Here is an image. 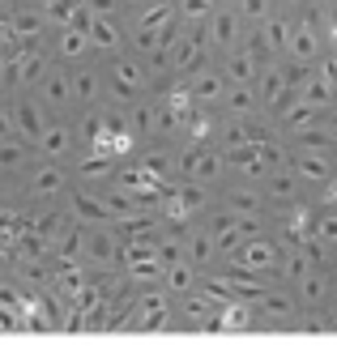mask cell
I'll return each instance as SVG.
<instances>
[{"label":"cell","mask_w":337,"mask_h":362,"mask_svg":"<svg viewBox=\"0 0 337 362\" xmlns=\"http://www.w3.org/2000/svg\"><path fill=\"white\" fill-rule=\"evenodd\" d=\"M81 260L94 264V269H111V264H120V239H115V230H111V226H94V230L86 235V252H81Z\"/></svg>","instance_id":"6da1fadb"},{"label":"cell","mask_w":337,"mask_h":362,"mask_svg":"<svg viewBox=\"0 0 337 362\" xmlns=\"http://www.w3.org/2000/svg\"><path fill=\"white\" fill-rule=\"evenodd\" d=\"M141 86H145L141 64H137V60H128V56H120V60L111 64V94H115L120 103H132V98L141 94Z\"/></svg>","instance_id":"7a4b0ae2"},{"label":"cell","mask_w":337,"mask_h":362,"mask_svg":"<svg viewBox=\"0 0 337 362\" xmlns=\"http://www.w3.org/2000/svg\"><path fill=\"white\" fill-rule=\"evenodd\" d=\"M69 188V175H64V166L56 162V158H47L35 175H30V197H39V201H47V197H60Z\"/></svg>","instance_id":"3957f363"},{"label":"cell","mask_w":337,"mask_h":362,"mask_svg":"<svg viewBox=\"0 0 337 362\" xmlns=\"http://www.w3.org/2000/svg\"><path fill=\"white\" fill-rule=\"evenodd\" d=\"M13 124H18V136H26L35 145L43 136V128H47V115H43V107L35 98H18L13 103Z\"/></svg>","instance_id":"277c9868"},{"label":"cell","mask_w":337,"mask_h":362,"mask_svg":"<svg viewBox=\"0 0 337 362\" xmlns=\"http://www.w3.org/2000/svg\"><path fill=\"white\" fill-rule=\"evenodd\" d=\"M111 230L120 243H154V218H145L141 209L124 214V218H111Z\"/></svg>","instance_id":"5b68a950"},{"label":"cell","mask_w":337,"mask_h":362,"mask_svg":"<svg viewBox=\"0 0 337 362\" xmlns=\"http://www.w3.org/2000/svg\"><path fill=\"white\" fill-rule=\"evenodd\" d=\"M73 222H81V226H111V214H107V205H103V197H94V192H73Z\"/></svg>","instance_id":"8992f818"},{"label":"cell","mask_w":337,"mask_h":362,"mask_svg":"<svg viewBox=\"0 0 337 362\" xmlns=\"http://www.w3.org/2000/svg\"><path fill=\"white\" fill-rule=\"evenodd\" d=\"M73 141H77V136H73V128H69V124H47V128H43V136L35 141V149H39L43 158H64V153L73 149Z\"/></svg>","instance_id":"52a82bcc"},{"label":"cell","mask_w":337,"mask_h":362,"mask_svg":"<svg viewBox=\"0 0 337 362\" xmlns=\"http://www.w3.org/2000/svg\"><path fill=\"white\" fill-rule=\"evenodd\" d=\"M39 98H43L47 107H69V103H73V81H69V73H52V69H47V77L39 81Z\"/></svg>","instance_id":"ba28073f"},{"label":"cell","mask_w":337,"mask_h":362,"mask_svg":"<svg viewBox=\"0 0 337 362\" xmlns=\"http://www.w3.org/2000/svg\"><path fill=\"white\" fill-rule=\"evenodd\" d=\"M86 35H90V47H94V52H120V43H124L115 18H94Z\"/></svg>","instance_id":"9c48e42d"},{"label":"cell","mask_w":337,"mask_h":362,"mask_svg":"<svg viewBox=\"0 0 337 362\" xmlns=\"http://www.w3.org/2000/svg\"><path fill=\"white\" fill-rule=\"evenodd\" d=\"M56 52H60L64 60H86L94 47H90V35H86V30L64 26V30H60V39H56Z\"/></svg>","instance_id":"30bf717a"},{"label":"cell","mask_w":337,"mask_h":362,"mask_svg":"<svg viewBox=\"0 0 337 362\" xmlns=\"http://www.w3.org/2000/svg\"><path fill=\"white\" fill-rule=\"evenodd\" d=\"M69 81H73V103H86L90 107L103 94V77L94 69H77V73H69Z\"/></svg>","instance_id":"8fae6325"},{"label":"cell","mask_w":337,"mask_h":362,"mask_svg":"<svg viewBox=\"0 0 337 362\" xmlns=\"http://www.w3.org/2000/svg\"><path fill=\"white\" fill-rule=\"evenodd\" d=\"M77 175H81V179H111V175H115V158L103 153V149H90V153L77 162Z\"/></svg>","instance_id":"7c38bea8"},{"label":"cell","mask_w":337,"mask_h":362,"mask_svg":"<svg viewBox=\"0 0 337 362\" xmlns=\"http://www.w3.org/2000/svg\"><path fill=\"white\" fill-rule=\"evenodd\" d=\"M26 158H30L26 136H5L0 141V170H18V166H26Z\"/></svg>","instance_id":"4fadbf2b"},{"label":"cell","mask_w":337,"mask_h":362,"mask_svg":"<svg viewBox=\"0 0 337 362\" xmlns=\"http://www.w3.org/2000/svg\"><path fill=\"white\" fill-rule=\"evenodd\" d=\"M43 13H35V9H18V13H9V26H13V35L18 39H43Z\"/></svg>","instance_id":"5bb4252c"},{"label":"cell","mask_w":337,"mask_h":362,"mask_svg":"<svg viewBox=\"0 0 337 362\" xmlns=\"http://www.w3.org/2000/svg\"><path fill=\"white\" fill-rule=\"evenodd\" d=\"M171 18H176L171 0H158V5H149V9H141V13H137V26H141V30H158V26H166Z\"/></svg>","instance_id":"9a60e30c"},{"label":"cell","mask_w":337,"mask_h":362,"mask_svg":"<svg viewBox=\"0 0 337 362\" xmlns=\"http://www.w3.org/2000/svg\"><path fill=\"white\" fill-rule=\"evenodd\" d=\"M43 77H47V56H43V47H35L22 56V86H39Z\"/></svg>","instance_id":"2e32d148"},{"label":"cell","mask_w":337,"mask_h":362,"mask_svg":"<svg viewBox=\"0 0 337 362\" xmlns=\"http://www.w3.org/2000/svg\"><path fill=\"white\" fill-rule=\"evenodd\" d=\"M18 277L26 286H52V269L43 260H30V256H18Z\"/></svg>","instance_id":"e0dca14e"},{"label":"cell","mask_w":337,"mask_h":362,"mask_svg":"<svg viewBox=\"0 0 337 362\" xmlns=\"http://www.w3.org/2000/svg\"><path fill=\"white\" fill-rule=\"evenodd\" d=\"M180 170H184V175H193V179H205V175H214V170H218V162H214L210 153L193 149V153H184V158H180Z\"/></svg>","instance_id":"ac0fdd59"},{"label":"cell","mask_w":337,"mask_h":362,"mask_svg":"<svg viewBox=\"0 0 337 362\" xmlns=\"http://www.w3.org/2000/svg\"><path fill=\"white\" fill-rule=\"evenodd\" d=\"M26 222H30L39 235H47L52 243H56V235L69 226V218H64V214H56V209H43V214H35V218H26Z\"/></svg>","instance_id":"d6986e66"},{"label":"cell","mask_w":337,"mask_h":362,"mask_svg":"<svg viewBox=\"0 0 337 362\" xmlns=\"http://www.w3.org/2000/svg\"><path fill=\"white\" fill-rule=\"evenodd\" d=\"M166 290H176V294H188L193 290V264H184V260H176V264H166Z\"/></svg>","instance_id":"ffe728a7"},{"label":"cell","mask_w":337,"mask_h":362,"mask_svg":"<svg viewBox=\"0 0 337 362\" xmlns=\"http://www.w3.org/2000/svg\"><path fill=\"white\" fill-rule=\"evenodd\" d=\"M103 205H107V214H111V218H124V214H132V209H137L132 192H124V188H111V192H103Z\"/></svg>","instance_id":"44dd1931"},{"label":"cell","mask_w":337,"mask_h":362,"mask_svg":"<svg viewBox=\"0 0 337 362\" xmlns=\"http://www.w3.org/2000/svg\"><path fill=\"white\" fill-rule=\"evenodd\" d=\"M73 5H77V0H43V18L47 22H56L60 30L69 26V18H73Z\"/></svg>","instance_id":"7402d4cb"},{"label":"cell","mask_w":337,"mask_h":362,"mask_svg":"<svg viewBox=\"0 0 337 362\" xmlns=\"http://www.w3.org/2000/svg\"><path fill=\"white\" fill-rule=\"evenodd\" d=\"M137 166L154 179V184H162V179H166V166H171V162H166V153H158V149H154V153H141V162H137Z\"/></svg>","instance_id":"603a6c76"},{"label":"cell","mask_w":337,"mask_h":362,"mask_svg":"<svg viewBox=\"0 0 337 362\" xmlns=\"http://www.w3.org/2000/svg\"><path fill=\"white\" fill-rule=\"evenodd\" d=\"M77 141H86V145H94L98 136H103V111H90L81 124H77V132H73Z\"/></svg>","instance_id":"cb8c5ba5"},{"label":"cell","mask_w":337,"mask_h":362,"mask_svg":"<svg viewBox=\"0 0 337 362\" xmlns=\"http://www.w3.org/2000/svg\"><path fill=\"white\" fill-rule=\"evenodd\" d=\"M128 128H132V132H154V107L141 103V107L128 115Z\"/></svg>","instance_id":"d4e9b609"},{"label":"cell","mask_w":337,"mask_h":362,"mask_svg":"<svg viewBox=\"0 0 337 362\" xmlns=\"http://www.w3.org/2000/svg\"><path fill=\"white\" fill-rule=\"evenodd\" d=\"M0 307H26V294L13 281H0Z\"/></svg>","instance_id":"484cf974"},{"label":"cell","mask_w":337,"mask_h":362,"mask_svg":"<svg viewBox=\"0 0 337 362\" xmlns=\"http://www.w3.org/2000/svg\"><path fill=\"white\" fill-rule=\"evenodd\" d=\"M90 22H94L90 5H86V0H77V5H73V18H69V26H73V30H90Z\"/></svg>","instance_id":"4316f807"},{"label":"cell","mask_w":337,"mask_h":362,"mask_svg":"<svg viewBox=\"0 0 337 362\" xmlns=\"http://www.w3.org/2000/svg\"><path fill=\"white\" fill-rule=\"evenodd\" d=\"M235 39V18H214V43H231Z\"/></svg>","instance_id":"83f0119b"},{"label":"cell","mask_w":337,"mask_h":362,"mask_svg":"<svg viewBox=\"0 0 337 362\" xmlns=\"http://www.w3.org/2000/svg\"><path fill=\"white\" fill-rule=\"evenodd\" d=\"M210 252H214V243H210V235H197V239L188 243V256H193V264H201V260H210Z\"/></svg>","instance_id":"f1b7e54d"},{"label":"cell","mask_w":337,"mask_h":362,"mask_svg":"<svg viewBox=\"0 0 337 362\" xmlns=\"http://www.w3.org/2000/svg\"><path fill=\"white\" fill-rule=\"evenodd\" d=\"M184 311H188V320H210V298H201V294H193V298L184 303Z\"/></svg>","instance_id":"f546056e"},{"label":"cell","mask_w":337,"mask_h":362,"mask_svg":"<svg viewBox=\"0 0 337 362\" xmlns=\"http://www.w3.org/2000/svg\"><path fill=\"white\" fill-rule=\"evenodd\" d=\"M180 13L197 22V18H205V13H210V0H180Z\"/></svg>","instance_id":"4dcf8cb0"},{"label":"cell","mask_w":337,"mask_h":362,"mask_svg":"<svg viewBox=\"0 0 337 362\" xmlns=\"http://www.w3.org/2000/svg\"><path fill=\"white\" fill-rule=\"evenodd\" d=\"M86 5H90V13H94V18H115L120 0H86Z\"/></svg>","instance_id":"1f68e13d"},{"label":"cell","mask_w":337,"mask_h":362,"mask_svg":"<svg viewBox=\"0 0 337 362\" xmlns=\"http://www.w3.org/2000/svg\"><path fill=\"white\" fill-rule=\"evenodd\" d=\"M132 43H137V52H154V47H158V30H141V26H137Z\"/></svg>","instance_id":"d6a6232c"},{"label":"cell","mask_w":337,"mask_h":362,"mask_svg":"<svg viewBox=\"0 0 337 362\" xmlns=\"http://www.w3.org/2000/svg\"><path fill=\"white\" fill-rule=\"evenodd\" d=\"M176 197H180V205H184V214H188V209H201V201H205V197H201V188H180Z\"/></svg>","instance_id":"836d02e7"},{"label":"cell","mask_w":337,"mask_h":362,"mask_svg":"<svg viewBox=\"0 0 337 362\" xmlns=\"http://www.w3.org/2000/svg\"><path fill=\"white\" fill-rule=\"evenodd\" d=\"M244 264L265 269V264H269V247H261V243H256V247H248V252H244Z\"/></svg>","instance_id":"e575fe53"},{"label":"cell","mask_w":337,"mask_h":362,"mask_svg":"<svg viewBox=\"0 0 337 362\" xmlns=\"http://www.w3.org/2000/svg\"><path fill=\"white\" fill-rule=\"evenodd\" d=\"M5 136H18V124H13V107H0V141Z\"/></svg>","instance_id":"d590c367"},{"label":"cell","mask_w":337,"mask_h":362,"mask_svg":"<svg viewBox=\"0 0 337 362\" xmlns=\"http://www.w3.org/2000/svg\"><path fill=\"white\" fill-rule=\"evenodd\" d=\"M218 90H222L218 77H201V81H197V98H218Z\"/></svg>","instance_id":"8d00e7d4"},{"label":"cell","mask_w":337,"mask_h":362,"mask_svg":"<svg viewBox=\"0 0 337 362\" xmlns=\"http://www.w3.org/2000/svg\"><path fill=\"white\" fill-rule=\"evenodd\" d=\"M154 256H158L162 264H176V260H180V247H176V243H154Z\"/></svg>","instance_id":"74e56055"},{"label":"cell","mask_w":337,"mask_h":362,"mask_svg":"<svg viewBox=\"0 0 337 362\" xmlns=\"http://www.w3.org/2000/svg\"><path fill=\"white\" fill-rule=\"evenodd\" d=\"M248 73H252L248 60H231V77H248Z\"/></svg>","instance_id":"f35d334b"},{"label":"cell","mask_w":337,"mask_h":362,"mask_svg":"<svg viewBox=\"0 0 337 362\" xmlns=\"http://www.w3.org/2000/svg\"><path fill=\"white\" fill-rule=\"evenodd\" d=\"M244 9H248V13H261V9H265V0H244Z\"/></svg>","instance_id":"ab89813d"}]
</instances>
